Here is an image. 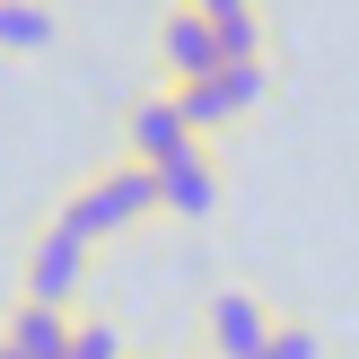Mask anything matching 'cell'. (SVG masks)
<instances>
[{
    "label": "cell",
    "mask_w": 359,
    "mask_h": 359,
    "mask_svg": "<svg viewBox=\"0 0 359 359\" xmlns=\"http://www.w3.org/2000/svg\"><path fill=\"white\" fill-rule=\"evenodd\" d=\"M140 219H158V167H140V158H114L105 175H88V184L53 210V228H70L79 245H105V237H123V228H140Z\"/></svg>",
    "instance_id": "obj_1"
},
{
    "label": "cell",
    "mask_w": 359,
    "mask_h": 359,
    "mask_svg": "<svg viewBox=\"0 0 359 359\" xmlns=\"http://www.w3.org/2000/svg\"><path fill=\"white\" fill-rule=\"evenodd\" d=\"M219 193H228L219 140H193V149H175L167 167H158V210H167V219H210V210H219Z\"/></svg>",
    "instance_id": "obj_2"
},
{
    "label": "cell",
    "mask_w": 359,
    "mask_h": 359,
    "mask_svg": "<svg viewBox=\"0 0 359 359\" xmlns=\"http://www.w3.org/2000/svg\"><path fill=\"white\" fill-rule=\"evenodd\" d=\"M18 298H35V307H62L70 316V298H79V280H88V245L70 237V228H35V245H27V263H18Z\"/></svg>",
    "instance_id": "obj_3"
},
{
    "label": "cell",
    "mask_w": 359,
    "mask_h": 359,
    "mask_svg": "<svg viewBox=\"0 0 359 359\" xmlns=\"http://www.w3.org/2000/svg\"><path fill=\"white\" fill-rule=\"evenodd\" d=\"M263 333H272V307L255 290H210L202 298V351L210 359H255Z\"/></svg>",
    "instance_id": "obj_4"
},
{
    "label": "cell",
    "mask_w": 359,
    "mask_h": 359,
    "mask_svg": "<svg viewBox=\"0 0 359 359\" xmlns=\"http://www.w3.org/2000/svg\"><path fill=\"white\" fill-rule=\"evenodd\" d=\"M175 149H193V123L175 114V88H149V97L123 114V158H140V167H167Z\"/></svg>",
    "instance_id": "obj_5"
},
{
    "label": "cell",
    "mask_w": 359,
    "mask_h": 359,
    "mask_svg": "<svg viewBox=\"0 0 359 359\" xmlns=\"http://www.w3.org/2000/svg\"><path fill=\"white\" fill-rule=\"evenodd\" d=\"M158 70H167V88H175V79H210V70H219L210 18L193 9V0H175V9L158 18Z\"/></svg>",
    "instance_id": "obj_6"
},
{
    "label": "cell",
    "mask_w": 359,
    "mask_h": 359,
    "mask_svg": "<svg viewBox=\"0 0 359 359\" xmlns=\"http://www.w3.org/2000/svg\"><path fill=\"white\" fill-rule=\"evenodd\" d=\"M70 325H79V316L18 298V307H9V325H0V342H9L18 359H70Z\"/></svg>",
    "instance_id": "obj_7"
},
{
    "label": "cell",
    "mask_w": 359,
    "mask_h": 359,
    "mask_svg": "<svg viewBox=\"0 0 359 359\" xmlns=\"http://www.w3.org/2000/svg\"><path fill=\"white\" fill-rule=\"evenodd\" d=\"M193 9L210 18L219 62H263V9H255V0H193Z\"/></svg>",
    "instance_id": "obj_8"
},
{
    "label": "cell",
    "mask_w": 359,
    "mask_h": 359,
    "mask_svg": "<svg viewBox=\"0 0 359 359\" xmlns=\"http://www.w3.org/2000/svg\"><path fill=\"white\" fill-rule=\"evenodd\" d=\"M53 35H62L53 0H0V53H44Z\"/></svg>",
    "instance_id": "obj_9"
},
{
    "label": "cell",
    "mask_w": 359,
    "mask_h": 359,
    "mask_svg": "<svg viewBox=\"0 0 359 359\" xmlns=\"http://www.w3.org/2000/svg\"><path fill=\"white\" fill-rule=\"evenodd\" d=\"M175 114L193 123V140H210V132H228V123H237V105H228V88H219V70H210V79H175Z\"/></svg>",
    "instance_id": "obj_10"
},
{
    "label": "cell",
    "mask_w": 359,
    "mask_h": 359,
    "mask_svg": "<svg viewBox=\"0 0 359 359\" xmlns=\"http://www.w3.org/2000/svg\"><path fill=\"white\" fill-rule=\"evenodd\" d=\"M255 359H325V333H316L307 316H272V333H263Z\"/></svg>",
    "instance_id": "obj_11"
},
{
    "label": "cell",
    "mask_w": 359,
    "mask_h": 359,
    "mask_svg": "<svg viewBox=\"0 0 359 359\" xmlns=\"http://www.w3.org/2000/svg\"><path fill=\"white\" fill-rule=\"evenodd\" d=\"M219 88H228V105H237V114H255L263 88H272V62H219Z\"/></svg>",
    "instance_id": "obj_12"
},
{
    "label": "cell",
    "mask_w": 359,
    "mask_h": 359,
    "mask_svg": "<svg viewBox=\"0 0 359 359\" xmlns=\"http://www.w3.org/2000/svg\"><path fill=\"white\" fill-rule=\"evenodd\" d=\"M70 359H132V342H123L105 316H79V325H70Z\"/></svg>",
    "instance_id": "obj_13"
},
{
    "label": "cell",
    "mask_w": 359,
    "mask_h": 359,
    "mask_svg": "<svg viewBox=\"0 0 359 359\" xmlns=\"http://www.w3.org/2000/svg\"><path fill=\"white\" fill-rule=\"evenodd\" d=\"M0 359H18V351H9V342H0Z\"/></svg>",
    "instance_id": "obj_14"
}]
</instances>
